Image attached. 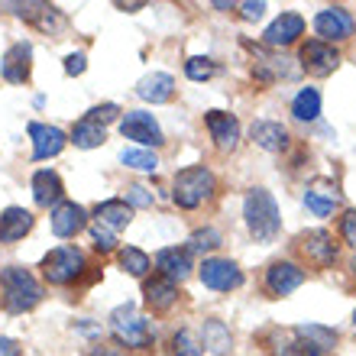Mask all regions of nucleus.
Wrapping results in <instances>:
<instances>
[{"label":"nucleus","mask_w":356,"mask_h":356,"mask_svg":"<svg viewBox=\"0 0 356 356\" xmlns=\"http://www.w3.org/2000/svg\"><path fill=\"white\" fill-rule=\"evenodd\" d=\"M42 301V285L33 279V272L23 266H3L0 269V305L10 314H26Z\"/></svg>","instance_id":"obj_1"},{"label":"nucleus","mask_w":356,"mask_h":356,"mask_svg":"<svg viewBox=\"0 0 356 356\" xmlns=\"http://www.w3.org/2000/svg\"><path fill=\"white\" fill-rule=\"evenodd\" d=\"M243 220L246 230L256 243H272L282 230V217H279V204L266 188H250L243 197Z\"/></svg>","instance_id":"obj_2"},{"label":"nucleus","mask_w":356,"mask_h":356,"mask_svg":"<svg viewBox=\"0 0 356 356\" xmlns=\"http://www.w3.org/2000/svg\"><path fill=\"white\" fill-rule=\"evenodd\" d=\"M217 191V178L207 165H188V169L175 172V185H172V201L181 211H195L204 201H211Z\"/></svg>","instance_id":"obj_3"},{"label":"nucleus","mask_w":356,"mask_h":356,"mask_svg":"<svg viewBox=\"0 0 356 356\" xmlns=\"http://www.w3.org/2000/svg\"><path fill=\"white\" fill-rule=\"evenodd\" d=\"M111 330H113V340L127 350H146L152 347V337H156L152 321L136 314V305H130V301L111 311Z\"/></svg>","instance_id":"obj_4"},{"label":"nucleus","mask_w":356,"mask_h":356,"mask_svg":"<svg viewBox=\"0 0 356 356\" xmlns=\"http://www.w3.org/2000/svg\"><path fill=\"white\" fill-rule=\"evenodd\" d=\"M88 259L78 246H56L42 256V275L49 285H72L85 275Z\"/></svg>","instance_id":"obj_5"},{"label":"nucleus","mask_w":356,"mask_h":356,"mask_svg":"<svg viewBox=\"0 0 356 356\" xmlns=\"http://www.w3.org/2000/svg\"><path fill=\"white\" fill-rule=\"evenodd\" d=\"M295 250H298L314 269H330V266L337 263V243H334V236H330L327 230H321V227L318 230H305V234H298Z\"/></svg>","instance_id":"obj_6"},{"label":"nucleus","mask_w":356,"mask_h":356,"mask_svg":"<svg viewBox=\"0 0 356 356\" xmlns=\"http://www.w3.org/2000/svg\"><path fill=\"white\" fill-rule=\"evenodd\" d=\"M120 133L123 140L140 143V149H149V146H162V127L156 123V117L146 111H127L120 117Z\"/></svg>","instance_id":"obj_7"},{"label":"nucleus","mask_w":356,"mask_h":356,"mask_svg":"<svg viewBox=\"0 0 356 356\" xmlns=\"http://www.w3.org/2000/svg\"><path fill=\"white\" fill-rule=\"evenodd\" d=\"M197 279H201V285L211 291H234L243 285V272H240V266H236L234 259L214 256V259H204V263H201Z\"/></svg>","instance_id":"obj_8"},{"label":"nucleus","mask_w":356,"mask_h":356,"mask_svg":"<svg viewBox=\"0 0 356 356\" xmlns=\"http://www.w3.org/2000/svg\"><path fill=\"white\" fill-rule=\"evenodd\" d=\"M246 49H253V78L259 81V85L272 88V85H279L282 78H295L298 75V68L291 65L295 58H285V56H269L266 49L253 46V42H246Z\"/></svg>","instance_id":"obj_9"},{"label":"nucleus","mask_w":356,"mask_h":356,"mask_svg":"<svg viewBox=\"0 0 356 356\" xmlns=\"http://www.w3.org/2000/svg\"><path fill=\"white\" fill-rule=\"evenodd\" d=\"M314 33L321 36V42H343V39L353 36V29H356V19L350 17L343 7H327V10H321L318 17H314Z\"/></svg>","instance_id":"obj_10"},{"label":"nucleus","mask_w":356,"mask_h":356,"mask_svg":"<svg viewBox=\"0 0 356 356\" xmlns=\"http://www.w3.org/2000/svg\"><path fill=\"white\" fill-rule=\"evenodd\" d=\"M340 65V52L337 46H330V42H321V39H308L305 46H301V68L314 78H327L330 72H337Z\"/></svg>","instance_id":"obj_11"},{"label":"nucleus","mask_w":356,"mask_h":356,"mask_svg":"<svg viewBox=\"0 0 356 356\" xmlns=\"http://www.w3.org/2000/svg\"><path fill=\"white\" fill-rule=\"evenodd\" d=\"M3 7H7L13 17L26 19V23H33L36 29H42V33H58V29L65 26V19H62L58 7H52V3L26 0V3H3Z\"/></svg>","instance_id":"obj_12"},{"label":"nucleus","mask_w":356,"mask_h":356,"mask_svg":"<svg viewBox=\"0 0 356 356\" xmlns=\"http://www.w3.org/2000/svg\"><path fill=\"white\" fill-rule=\"evenodd\" d=\"M29 72H33V46H29L26 39H23V42H13V46L3 52V58H0V75H3V81H10V85H26Z\"/></svg>","instance_id":"obj_13"},{"label":"nucleus","mask_w":356,"mask_h":356,"mask_svg":"<svg viewBox=\"0 0 356 356\" xmlns=\"http://www.w3.org/2000/svg\"><path fill=\"white\" fill-rule=\"evenodd\" d=\"M204 123H207V133L220 152H234L240 146V120L234 113L227 111H207L204 113Z\"/></svg>","instance_id":"obj_14"},{"label":"nucleus","mask_w":356,"mask_h":356,"mask_svg":"<svg viewBox=\"0 0 356 356\" xmlns=\"http://www.w3.org/2000/svg\"><path fill=\"white\" fill-rule=\"evenodd\" d=\"M305 285V269L295 263H272L269 269H266V291H269L272 298H285V295H291L295 289H301Z\"/></svg>","instance_id":"obj_15"},{"label":"nucleus","mask_w":356,"mask_h":356,"mask_svg":"<svg viewBox=\"0 0 356 356\" xmlns=\"http://www.w3.org/2000/svg\"><path fill=\"white\" fill-rule=\"evenodd\" d=\"M301 33H305V17L295 13V10H285V13L275 17V23L263 33V42L269 49H285V46H291V42H298Z\"/></svg>","instance_id":"obj_16"},{"label":"nucleus","mask_w":356,"mask_h":356,"mask_svg":"<svg viewBox=\"0 0 356 356\" xmlns=\"http://www.w3.org/2000/svg\"><path fill=\"white\" fill-rule=\"evenodd\" d=\"M340 204V191L330 178H314L308 188H305V207H308L314 217H330Z\"/></svg>","instance_id":"obj_17"},{"label":"nucleus","mask_w":356,"mask_h":356,"mask_svg":"<svg viewBox=\"0 0 356 356\" xmlns=\"http://www.w3.org/2000/svg\"><path fill=\"white\" fill-rule=\"evenodd\" d=\"M29 140H33V159H56L58 152L65 149L68 136L58 127H49V123H29Z\"/></svg>","instance_id":"obj_18"},{"label":"nucleus","mask_w":356,"mask_h":356,"mask_svg":"<svg viewBox=\"0 0 356 356\" xmlns=\"http://www.w3.org/2000/svg\"><path fill=\"white\" fill-rule=\"evenodd\" d=\"M49 224H52V234L56 236H75L78 230L88 227V211L75 201H58L49 214Z\"/></svg>","instance_id":"obj_19"},{"label":"nucleus","mask_w":356,"mask_h":356,"mask_svg":"<svg viewBox=\"0 0 356 356\" xmlns=\"http://www.w3.org/2000/svg\"><path fill=\"white\" fill-rule=\"evenodd\" d=\"M143 301H146V308L152 314H165L178 301V285L172 279H165V275H152L143 285Z\"/></svg>","instance_id":"obj_20"},{"label":"nucleus","mask_w":356,"mask_h":356,"mask_svg":"<svg viewBox=\"0 0 356 356\" xmlns=\"http://www.w3.org/2000/svg\"><path fill=\"white\" fill-rule=\"evenodd\" d=\"M250 136H253V143L266 152H285L291 143L289 130H285L279 120H256L253 127H250Z\"/></svg>","instance_id":"obj_21"},{"label":"nucleus","mask_w":356,"mask_h":356,"mask_svg":"<svg viewBox=\"0 0 356 356\" xmlns=\"http://www.w3.org/2000/svg\"><path fill=\"white\" fill-rule=\"evenodd\" d=\"M33 224H36L33 211H26V207H7V211L0 214V243H17V240H23V236L33 230Z\"/></svg>","instance_id":"obj_22"},{"label":"nucleus","mask_w":356,"mask_h":356,"mask_svg":"<svg viewBox=\"0 0 356 356\" xmlns=\"http://www.w3.org/2000/svg\"><path fill=\"white\" fill-rule=\"evenodd\" d=\"M156 269H159V275H165V279L172 282H181L191 275V253L188 250H178V246H165V250H159L156 253Z\"/></svg>","instance_id":"obj_23"},{"label":"nucleus","mask_w":356,"mask_h":356,"mask_svg":"<svg viewBox=\"0 0 356 356\" xmlns=\"http://www.w3.org/2000/svg\"><path fill=\"white\" fill-rule=\"evenodd\" d=\"M62 195H65V188H62L58 172L39 169L36 175H33V201H36L39 207H56L58 201H62Z\"/></svg>","instance_id":"obj_24"},{"label":"nucleus","mask_w":356,"mask_h":356,"mask_svg":"<svg viewBox=\"0 0 356 356\" xmlns=\"http://www.w3.org/2000/svg\"><path fill=\"white\" fill-rule=\"evenodd\" d=\"M136 94L149 104H165V101H172V94H175V78H172L169 72H152V75L140 78Z\"/></svg>","instance_id":"obj_25"},{"label":"nucleus","mask_w":356,"mask_h":356,"mask_svg":"<svg viewBox=\"0 0 356 356\" xmlns=\"http://www.w3.org/2000/svg\"><path fill=\"white\" fill-rule=\"evenodd\" d=\"M94 220L117 234V230H123V227L133 220V207L127 204L123 197H111V201H104V204L94 207Z\"/></svg>","instance_id":"obj_26"},{"label":"nucleus","mask_w":356,"mask_h":356,"mask_svg":"<svg viewBox=\"0 0 356 356\" xmlns=\"http://www.w3.org/2000/svg\"><path fill=\"white\" fill-rule=\"evenodd\" d=\"M201 337H204V347L214 356H227L234 350V334L220 318H207L204 327H201Z\"/></svg>","instance_id":"obj_27"},{"label":"nucleus","mask_w":356,"mask_h":356,"mask_svg":"<svg viewBox=\"0 0 356 356\" xmlns=\"http://www.w3.org/2000/svg\"><path fill=\"white\" fill-rule=\"evenodd\" d=\"M291 117L301 123H311L321 117V91L318 88H301L291 101Z\"/></svg>","instance_id":"obj_28"},{"label":"nucleus","mask_w":356,"mask_h":356,"mask_svg":"<svg viewBox=\"0 0 356 356\" xmlns=\"http://www.w3.org/2000/svg\"><path fill=\"white\" fill-rule=\"evenodd\" d=\"M104 140H107V130L101 123H91L88 117H81L75 123V130H72V143L78 149H97V146H104Z\"/></svg>","instance_id":"obj_29"},{"label":"nucleus","mask_w":356,"mask_h":356,"mask_svg":"<svg viewBox=\"0 0 356 356\" xmlns=\"http://www.w3.org/2000/svg\"><path fill=\"white\" fill-rule=\"evenodd\" d=\"M295 334H298L301 340H308L311 347H318L321 353H327V350L337 347V330L324 327V324H298Z\"/></svg>","instance_id":"obj_30"},{"label":"nucleus","mask_w":356,"mask_h":356,"mask_svg":"<svg viewBox=\"0 0 356 356\" xmlns=\"http://www.w3.org/2000/svg\"><path fill=\"white\" fill-rule=\"evenodd\" d=\"M220 243H224V236L217 227H201L188 236V253H214Z\"/></svg>","instance_id":"obj_31"},{"label":"nucleus","mask_w":356,"mask_h":356,"mask_svg":"<svg viewBox=\"0 0 356 356\" xmlns=\"http://www.w3.org/2000/svg\"><path fill=\"white\" fill-rule=\"evenodd\" d=\"M117 259H120L123 272H130V275H136V279H143L146 272H149L152 259L143 250H136V246H123L120 253H117Z\"/></svg>","instance_id":"obj_32"},{"label":"nucleus","mask_w":356,"mask_h":356,"mask_svg":"<svg viewBox=\"0 0 356 356\" xmlns=\"http://www.w3.org/2000/svg\"><path fill=\"white\" fill-rule=\"evenodd\" d=\"M120 159H123L127 169H136V172H156L159 169V156H156L152 149H140V146H136V149H123Z\"/></svg>","instance_id":"obj_33"},{"label":"nucleus","mask_w":356,"mask_h":356,"mask_svg":"<svg viewBox=\"0 0 356 356\" xmlns=\"http://www.w3.org/2000/svg\"><path fill=\"white\" fill-rule=\"evenodd\" d=\"M169 350H172V356H204V347L197 343V337L188 327H181V330L172 334V347Z\"/></svg>","instance_id":"obj_34"},{"label":"nucleus","mask_w":356,"mask_h":356,"mask_svg":"<svg viewBox=\"0 0 356 356\" xmlns=\"http://www.w3.org/2000/svg\"><path fill=\"white\" fill-rule=\"evenodd\" d=\"M185 75L191 78V81H211V78L217 75V62L207 56H195L185 62Z\"/></svg>","instance_id":"obj_35"},{"label":"nucleus","mask_w":356,"mask_h":356,"mask_svg":"<svg viewBox=\"0 0 356 356\" xmlns=\"http://www.w3.org/2000/svg\"><path fill=\"white\" fill-rule=\"evenodd\" d=\"M91 236H94V246H97L101 253H113V250H117V234L107 230V227H101L97 220L91 224Z\"/></svg>","instance_id":"obj_36"},{"label":"nucleus","mask_w":356,"mask_h":356,"mask_svg":"<svg viewBox=\"0 0 356 356\" xmlns=\"http://www.w3.org/2000/svg\"><path fill=\"white\" fill-rule=\"evenodd\" d=\"M120 107H117V104H101V107H91V111H88V120L91 123H111V120H117V117H120Z\"/></svg>","instance_id":"obj_37"},{"label":"nucleus","mask_w":356,"mask_h":356,"mask_svg":"<svg viewBox=\"0 0 356 356\" xmlns=\"http://www.w3.org/2000/svg\"><path fill=\"white\" fill-rule=\"evenodd\" d=\"M123 201H127L130 207H152V191H146L143 185H130Z\"/></svg>","instance_id":"obj_38"},{"label":"nucleus","mask_w":356,"mask_h":356,"mask_svg":"<svg viewBox=\"0 0 356 356\" xmlns=\"http://www.w3.org/2000/svg\"><path fill=\"white\" fill-rule=\"evenodd\" d=\"M340 236H343V243L356 250V211H347L340 217Z\"/></svg>","instance_id":"obj_39"},{"label":"nucleus","mask_w":356,"mask_h":356,"mask_svg":"<svg viewBox=\"0 0 356 356\" xmlns=\"http://www.w3.org/2000/svg\"><path fill=\"white\" fill-rule=\"evenodd\" d=\"M263 13H266V3L263 0H250V3H240V17L246 19V23H256V19H263Z\"/></svg>","instance_id":"obj_40"},{"label":"nucleus","mask_w":356,"mask_h":356,"mask_svg":"<svg viewBox=\"0 0 356 356\" xmlns=\"http://www.w3.org/2000/svg\"><path fill=\"white\" fill-rule=\"evenodd\" d=\"M85 68H88L85 52H72V56H65V75H81Z\"/></svg>","instance_id":"obj_41"},{"label":"nucleus","mask_w":356,"mask_h":356,"mask_svg":"<svg viewBox=\"0 0 356 356\" xmlns=\"http://www.w3.org/2000/svg\"><path fill=\"white\" fill-rule=\"evenodd\" d=\"M88 356H127V350L113 340V343H97V347H94Z\"/></svg>","instance_id":"obj_42"},{"label":"nucleus","mask_w":356,"mask_h":356,"mask_svg":"<svg viewBox=\"0 0 356 356\" xmlns=\"http://www.w3.org/2000/svg\"><path fill=\"white\" fill-rule=\"evenodd\" d=\"M0 356H23V350H19V343H17V340L0 337Z\"/></svg>","instance_id":"obj_43"},{"label":"nucleus","mask_w":356,"mask_h":356,"mask_svg":"<svg viewBox=\"0 0 356 356\" xmlns=\"http://www.w3.org/2000/svg\"><path fill=\"white\" fill-rule=\"evenodd\" d=\"M298 340H301V337H298ZM298 356H324V353H321L318 347H311L308 340H301V347H298Z\"/></svg>","instance_id":"obj_44"},{"label":"nucleus","mask_w":356,"mask_h":356,"mask_svg":"<svg viewBox=\"0 0 356 356\" xmlns=\"http://www.w3.org/2000/svg\"><path fill=\"white\" fill-rule=\"evenodd\" d=\"M117 7H120V10H127V13H136V10H140L143 3H117Z\"/></svg>","instance_id":"obj_45"},{"label":"nucleus","mask_w":356,"mask_h":356,"mask_svg":"<svg viewBox=\"0 0 356 356\" xmlns=\"http://www.w3.org/2000/svg\"><path fill=\"white\" fill-rule=\"evenodd\" d=\"M353 330H356V311H353Z\"/></svg>","instance_id":"obj_46"}]
</instances>
